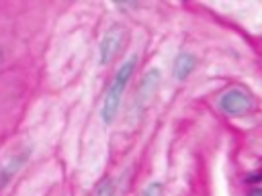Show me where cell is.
I'll list each match as a JSON object with an SVG mask.
<instances>
[{"label": "cell", "instance_id": "6da1fadb", "mask_svg": "<svg viewBox=\"0 0 262 196\" xmlns=\"http://www.w3.org/2000/svg\"><path fill=\"white\" fill-rule=\"evenodd\" d=\"M135 65H137V55H129V57L121 63V67L115 71V78L111 80V84H108V88H106V92H104L102 106H100V116H102V120H104L106 125L113 122V118H115L117 112H119L123 92H125V88H127V84H129V80H131V76H133Z\"/></svg>", "mask_w": 262, "mask_h": 196}, {"label": "cell", "instance_id": "7a4b0ae2", "mask_svg": "<svg viewBox=\"0 0 262 196\" xmlns=\"http://www.w3.org/2000/svg\"><path fill=\"white\" fill-rule=\"evenodd\" d=\"M219 108L229 116H237L252 108V98L242 88H229L219 96Z\"/></svg>", "mask_w": 262, "mask_h": 196}, {"label": "cell", "instance_id": "3957f363", "mask_svg": "<svg viewBox=\"0 0 262 196\" xmlns=\"http://www.w3.org/2000/svg\"><path fill=\"white\" fill-rule=\"evenodd\" d=\"M123 41H125V29L123 27H111L106 33H104V37H102V41H100V47H98V61H100V65H106V63H111V59L119 53V49L123 47Z\"/></svg>", "mask_w": 262, "mask_h": 196}, {"label": "cell", "instance_id": "277c9868", "mask_svg": "<svg viewBox=\"0 0 262 196\" xmlns=\"http://www.w3.org/2000/svg\"><path fill=\"white\" fill-rule=\"evenodd\" d=\"M27 159H29V151H20V153L12 155V157L0 167V190L14 178V174L27 163Z\"/></svg>", "mask_w": 262, "mask_h": 196}, {"label": "cell", "instance_id": "5b68a950", "mask_svg": "<svg viewBox=\"0 0 262 196\" xmlns=\"http://www.w3.org/2000/svg\"><path fill=\"white\" fill-rule=\"evenodd\" d=\"M196 67V57L192 55V53H188V51H180L178 55H176V59H174V65H172V74H174V78L176 80H186L190 74H192V69Z\"/></svg>", "mask_w": 262, "mask_h": 196}, {"label": "cell", "instance_id": "8992f818", "mask_svg": "<svg viewBox=\"0 0 262 196\" xmlns=\"http://www.w3.org/2000/svg\"><path fill=\"white\" fill-rule=\"evenodd\" d=\"M158 84H160V71L158 69H149L143 80H141V86H139V94H137V100L139 102H147L154 92L158 90Z\"/></svg>", "mask_w": 262, "mask_h": 196}, {"label": "cell", "instance_id": "52a82bcc", "mask_svg": "<svg viewBox=\"0 0 262 196\" xmlns=\"http://www.w3.org/2000/svg\"><path fill=\"white\" fill-rule=\"evenodd\" d=\"M92 196H115V186H113V182H111V180H102V182L96 186V190H94Z\"/></svg>", "mask_w": 262, "mask_h": 196}, {"label": "cell", "instance_id": "ba28073f", "mask_svg": "<svg viewBox=\"0 0 262 196\" xmlns=\"http://www.w3.org/2000/svg\"><path fill=\"white\" fill-rule=\"evenodd\" d=\"M141 196H162V184H160V182H151V184H147Z\"/></svg>", "mask_w": 262, "mask_h": 196}, {"label": "cell", "instance_id": "9c48e42d", "mask_svg": "<svg viewBox=\"0 0 262 196\" xmlns=\"http://www.w3.org/2000/svg\"><path fill=\"white\" fill-rule=\"evenodd\" d=\"M250 196H262V188H252L250 190Z\"/></svg>", "mask_w": 262, "mask_h": 196}, {"label": "cell", "instance_id": "30bf717a", "mask_svg": "<svg viewBox=\"0 0 262 196\" xmlns=\"http://www.w3.org/2000/svg\"><path fill=\"white\" fill-rule=\"evenodd\" d=\"M0 61H2V51H0Z\"/></svg>", "mask_w": 262, "mask_h": 196}]
</instances>
